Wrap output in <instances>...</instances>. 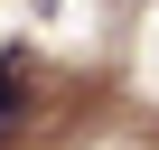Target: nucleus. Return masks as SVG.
<instances>
[{
    "instance_id": "obj_1",
    "label": "nucleus",
    "mask_w": 159,
    "mask_h": 150,
    "mask_svg": "<svg viewBox=\"0 0 159 150\" xmlns=\"http://www.w3.org/2000/svg\"><path fill=\"white\" fill-rule=\"evenodd\" d=\"M19 113H28V56H0V150H10Z\"/></svg>"
}]
</instances>
